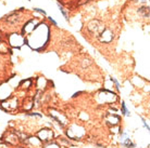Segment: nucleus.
<instances>
[{
	"mask_svg": "<svg viewBox=\"0 0 150 148\" xmlns=\"http://www.w3.org/2000/svg\"><path fill=\"white\" fill-rule=\"evenodd\" d=\"M105 29V25H103L100 21H98V20H93V21H90V22L87 24V30H88L91 35L99 36Z\"/></svg>",
	"mask_w": 150,
	"mask_h": 148,
	"instance_id": "nucleus-1",
	"label": "nucleus"
},
{
	"mask_svg": "<svg viewBox=\"0 0 150 148\" xmlns=\"http://www.w3.org/2000/svg\"><path fill=\"white\" fill-rule=\"evenodd\" d=\"M99 39H100L101 42H105V43L110 42V41L113 39L112 31H111L110 29H105L100 35H99Z\"/></svg>",
	"mask_w": 150,
	"mask_h": 148,
	"instance_id": "nucleus-2",
	"label": "nucleus"
},
{
	"mask_svg": "<svg viewBox=\"0 0 150 148\" xmlns=\"http://www.w3.org/2000/svg\"><path fill=\"white\" fill-rule=\"evenodd\" d=\"M123 146L126 148H136V144H134L133 142L131 141V138H128V137H125L123 140Z\"/></svg>",
	"mask_w": 150,
	"mask_h": 148,
	"instance_id": "nucleus-3",
	"label": "nucleus"
},
{
	"mask_svg": "<svg viewBox=\"0 0 150 148\" xmlns=\"http://www.w3.org/2000/svg\"><path fill=\"white\" fill-rule=\"evenodd\" d=\"M121 112H122L124 116L131 115V112H129V110H128L127 107H126V104H125L124 101H122V103H121Z\"/></svg>",
	"mask_w": 150,
	"mask_h": 148,
	"instance_id": "nucleus-4",
	"label": "nucleus"
},
{
	"mask_svg": "<svg viewBox=\"0 0 150 148\" xmlns=\"http://www.w3.org/2000/svg\"><path fill=\"white\" fill-rule=\"evenodd\" d=\"M57 6H58V8H59L60 12L62 13V15H63L64 20H65V21H69V15H68V12H67V10H65V9H64V8L62 7L60 3H59V2L57 3Z\"/></svg>",
	"mask_w": 150,
	"mask_h": 148,
	"instance_id": "nucleus-5",
	"label": "nucleus"
},
{
	"mask_svg": "<svg viewBox=\"0 0 150 148\" xmlns=\"http://www.w3.org/2000/svg\"><path fill=\"white\" fill-rule=\"evenodd\" d=\"M140 13H143L144 17H149V7L147 6V7H142L139 8L138 10Z\"/></svg>",
	"mask_w": 150,
	"mask_h": 148,
	"instance_id": "nucleus-6",
	"label": "nucleus"
},
{
	"mask_svg": "<svg viewBox=\"0 0 150 148\" xmlns=\"http://www.w3.org/2000/svg\"><path fill=\"white\" fill-rule=\"evenodd\" d=\"M34 11L38 12V13H40V14L44 15V16H46V15H47V13H46L45 10H42V9H40V8H34Z\"/></svg>",
	"mask_w": 150,
	"mask_h": 148,
	"instance_id": "nucleus-7",
	"label": "nucleus"
},
{
	"mask_svg": "<svg viewBox=\"0 0 150 148\" xmlns=\"http://www.w3.org/2000/svg\"><path fill=\"white\" fill-rule=\"evenodd\" d=\"M111 81L113 82V83H114V84H115V87H116V89L117 90H120V83H119V81H117V80H116L115 78H111Z\"/></svg>",
	"mask_w": 150,
	"mask_h": 148,
	"instance_id": "nucleus-8",
	"label": "nucleus"
},
{
	"mask_svg": "<svg viewBox=\"0 0 150 148\" xmlns=\"http://www.w3.org/2000/svg\"><path fill=\"white\" fill-rule=\"evenodd\" d=\"M48 20H49V22L51 23V24H52L53 26H58V23H57L56 21H54V20H53L52 17H51V16H50V17H48Z\"/></svg>",
	"mask_w": 150,
	"mask_h": 148,
	"instance_id": "nucleus-9",
	"label": "nucleus"
},
{
	"mask_svg": "<svg viewBox=\"0 0 150 148\" xmlns=\"http://www.w3.org/2000/svg\"><path fill=\"white\" fill-rule=\"evenodd\" d=\"M27 116H37V117H42L41 114H38V112H30V114H27Z\"/></svg>",
	"mask_w": 150,
	"mask_h": 148,
	"instance_id": "nucleus-10",
	"label": "nucleus"
},
{
	"mask_svg": "<svg viewBox=\"0 0 150 148\" xmlns=\"http://www.w3.org/2000/svg\"><path fill=\"white\" fill-rule=\"evenodd\" d=\"M143 124H144V126H145V128H147V130H149V126L147 124V122H146V120H145V119H143Z\"/></svg>",
	"mask_w": 150,
	"mask_h": 148,
	"instance_id": "nucleus-11",
	"label": "nucleus"
},
{
	"mask_svg": "<svg viewBox=\"0 0 150 148\" xmlns=\"http://www.w3.org/2000/svg\"><path fill=\"white\" fill-rule=\"evenodd\" d=\"M88 1H90V0H81V1L79 2V4L81 6V4H84L85 2H88Z\"/></svg>",
	"mask_w": 150,
	"mask_h": 148,
	"instance_id": "nucleus-12",
	"label": "nucleus"
},
{
	"mask_svg": "<svg viewBox=\"0 0 150 148\" xmlns=\"http://www.w3.org/2000/svg\"><path fill=\"white\" fill-rule=\"evenodd\" d=\"M136 1H138V0H136Z\"/></svg>",
	"mask_w": 150,
	"mask_h": 148,
	"instance_id": "nucleus-13",
	"label": "nucleus"
},
{
	"mask_svg": "<svg viewBox=\"0 0 150 148\" xmlns=\"http://www.w3.org/2000/svg\"><path fill=\"white\" fill-rule=\"evenodd\" d=\"M28 1H30V0H28Z\"/></svg>",
	"mask_w": 150,
	"mask_h": 148,
	"instance_id": "nucleus-14",
	"label": "nucleus"
}]
</instances>
